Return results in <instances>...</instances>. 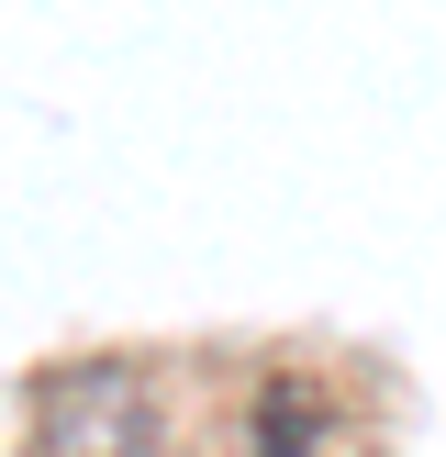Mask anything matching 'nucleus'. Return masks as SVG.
<instances>
[{
  "label": "nucleus",
  "mask_w": 446,
  "mask_h": 457,
  "mask_svg": "<svg viewBox=\"0 0 446 457\" xmlns=\"http://www.w3.org/2000/svg\"><path fill=\"white\" fill-rule=\"evenodd\" d=\"M34 457H168V424L134 369L78 357V369H45L34 391Z\"/></svg>",
  "instance_id": "obj_1"
},
{
  "label": "nucleus",
  "mask_w": 446,
  "mask_h": 457,
  "mask_svg": "<svg viewBox=\"0 0 446 457\" xmlns=\"http://www.w3.org/2000/svg\"><path fill=\"white\" fill-rule=\"evenodd\" d=\"M312 436H324V402H312V379H268L257 391V424H245V457H312Z\"/></svg>",
  "instance_id": "obj_2"
}]
</instances>
